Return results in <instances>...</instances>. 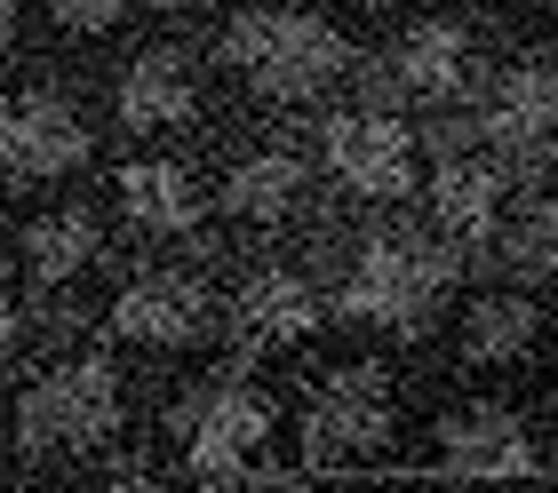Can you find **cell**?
Masks as SVG:
<instances>
[{
    "instance_id": "obj_1",
    "label": "cell",
    "mask_w": 558,
    "mask_h": 493,
    "mask_svg": "<svg viewBox=\"0 0 558 493\" xmlns=\"http://www.w3.org/2000/svg\"><path fill=\"white\" fill-rule=\"evenodd\" d=\"M463 287V239L408 215H384V223H360L343 239V263H336V310L384 326V334H430L439 303Z\"/></svg>"
},
{
    "instance_id": "obj_2",
    "label": "cell",
    "mask_w": 558,
    "mask_h": 493,
    "mask_svg": "<svg viewBox=\"0 0 558 493\" xmlns=\"http://www.w3.org/2000/svg\"><path fill=\"white\" fill-rule=\"evenodd\" d=\"M216 57L232 64V81H247L256 103H319L336 96L343 81H360V48L343 40L336 16L303 9V0H264V9H240L216 33Z\"/></svg>"
},
{
    "instance_id": "obj_3",
    "label": "cell",
    "mask_w": 558,
    "mask_h": 493,
    "mask_svg": "<svg viewBox=\"0 0 558 493\" xmlns=\"http://www.w3.org/2000/svg\"><path fill=\"white\" fill-rule=\"evenodd\" d=\"M120 367L112 350H64V358H40L33 374L16 382V454L24 461H48V454H88L120 430Z\"/></svg>"
},
{
    "instance_id": "obj_4",
    "label": "cell",
    "mask_w": 558,
    "mask_h": 493,
    "mask_svg": "<svg viewBox=\"0 0 558 493\" xmlns=\"http://www.w3.org/2000/svg\"><path fill=\"white\" fill-rule=\"evenodd\" d=\"M487 81L495 72H487V57H478V40L463 24L423 16L384 48V57H367L351 88H360V103H384V112L423 120V112H447V103H478Z\"/></svg>"
},
{
    "instance_id": "obj_5",
    "label": "cell",
    "mask_w": 558,
    "mask_h": 493,
    "mask_svg": "<svg viewBox=\"0 0 558 493\" xmlns=\"http://www.w3.org/2000/svg\"><path fill=\"white\" fill-rule=\"evenodd\" d=\"M319 168L336 175L351 199H415L423 192V136L408 112H384V103H343V112L319 120Z\"/></svg>"
},
{
    "instance_id": "obj_6",
    "label": "cell",
    "mask_w": 558,
    "mask_h": 493,
    "mask_svg": "<svg viewBox=\"0 0 558 493\" xmlns=\"http://www.w3.org/2000/svg\"><path fill=\"white\" fill-rule=\"evenodd\" d=\"M399 430V391L384 367H327L303 398V461L312 470H367Z\"/></svg>"
},
{
    "instance_id": "obj_7",
    "label": "cell",
    "mask_w": 558,
    "mask_h": 493,
    "mask_svg": "<svg viewBox=\"0 0 558 493\" xmlns=\"http://www.w3.org/2000/svg\"><path fill=\"white\" fill-rule=\"evenodd\" d=\"M168 437L184 446L192 478L240 485V470L264 454V437H271V398H264L247 374L199 382V391H184V398L168 406Z\"/></svg>"
},
{
    "instance_id": "obj_8",
    "label": "cell",
    "mask_w": 558,
    "mask_h": 493,
    "mask_svg": "<svg viewBox=\"0 0 558 493\" xmlns=\"http://www.w3.org/2000/svg\"><path fill=\"white\" fill-rule=\"evenodd\" d=\"M415 478H447V485H495V478H550V461L535 446V430L519 422L511 406L495 398H471V406H447L430 422V454Z\"/></svg>"
},
{
    "instance_id": "obj_9",
    "label": "cell",
    "mask_w": 558,
    "mask_h": 493,
    "mask_svg": "<svg viewBox=\"0 0 558 493\" xmlns=\"http://www.w3.org/2000/svg\"><path fill=\"white\" fill-rule=\"evenodd\" d=\"M96 160V127L64 88H16L9 120H0V168H9V192L33 184H64Z\"/></svg>"
},
{
    "instance_id": "obj_10",
    "label": "cell",
    "mask_w": 558,
    "mask_h": 493,
    "mask_svg": "<svg viewBox=\"0 0 558 493\" xmlns=\"http://www.w3.org/2000/svg\"><path fill=\"white\" fill-rule=\"evenodd\" d=\"M223 326V295L199 271H144L105 303V334L136 350H192Z\"/></svg>"
},
{
    "instance_id": "obj_11",
    "label": "cell",
    "mask_w": 558,
    "mask_h": 493,
    "mask_svg": "<svg viewBox=\"0 0 558 493\" xmlns=\"http://www.w3.org/2000/svg\"><path fill=\"white\" fill-rule=\"evenodd\" d=\"M112 120L129 136H175L199 120V57L184 40H144L112 81Z\"/></svg>"
},
{
    "instance_id": "obj_12",
    "label": "cell",
    "mask_w": 558,
    "mask_h": 493,
    "mask_svg": "<svg viewBox=\"0 0 558 493\" xmlns=\"http://www.w3.org/2000/svg\"><path fill=\"white\" fill-rule=\"evenodd\" d=\"M423 199H430V215H439L447 239H463V247H495L502 239V223H511V168H502V151H471V160H430L423 175Z\"/></svg>"
},
{
    "instance_id": "obj_13",
    "label": "cell",
    "mask_w": 558,
    "mask_h": 493,
    "mask_svg": "<svg viewBox=\"0 0 558 493\" xmlns=\"http://www.w3.org/2000/svg\"><path fill=\"white\" fill-rule=\"evenodd\" d=\"M96 255H105V215H96L88 199L48 207V215H33L16 231V295H33V303L64 295Z\"/></svg>"
},
{
    "instance_id": "obj_14",
    "label": "cell",
    "mask_w": 558,
    "mask_h": 493,
    "mask_svg": "<svg viewBox=\"0 0 558 493\" xmlns=\"http://www.w3.org/2000/svg\"><path fill=\"white\" fill-rule=\"evenodd\" d=\"M232 319L256 343H303L327 319V287L303 263H247L240 295H232Z\"/></svg>"
},
{
    "instance_id": "obj_15",
    "label": "cell",
    "mask_w": 558,
    "mask_h": 493,
    "mask_svg": "<svg viewBox=\"0 0 558 493\" xmlns=\"http://www.w3.org/2000/svg\"><path fill=\"white\" fill-rule=\"evenodd\" d=\"M112 184H120V215H129L144 239H184V231H199V215H208V184H199V168H184V160H129Z\"/></svg>"
},
{
    "instance_id": "obj_16",
    "label": "cell",
    "mask_w": 558,
    "mask_h": 493,
    "mask_svg": "<svg viewBox=\"0 0 558 493\" xmlns=\"http://www.w3.org/2000/svg\"><path fill=\"white\" fill-rule=\"evenodd\" d=\"M216 199H223V215L247 223V231H288L303 207H312V168H303L295 151H247V160H232Z\"/></svg>"
},
{
    "instance_id": "obj_17",
    "label": "cell",
    "mask_w": 558,
    "mask_h": 493,
    "mask_svg": "<svg viewBox=\"0 0 558 493\" xmlns=\"http://www.w3.org/2000/svg\"><path fill=\"white\" fill-rule=\"evenodd\" d=\"M543 343V303L526 287H478L463 303V358L471 367H519Z\"/></svg>"
},
{
    "instance_id": "obj_18",
    "label": "cell",
    "mask_w": 558,
    "mask_h": 493,
    "mask_svg": "<svg viewBox=\"0 0 558 493\" xmlns=\"http://www.w3.org/2000/svg\"><path fill=\"white\" fill-rule=\"evenodd\" d=\"M487 120H495V144H519V136H543L558 127V57H519L487 81Z\"/></svg>"
},
{
    "instance_id": "obj_19",
    "label": "cell",
    "mask_w": 558,
    "mask_h": 493,
    "mask_svg": "<svg viewBox=\"0 0 558 493\" xmlns=\"http://www.w3.org/2000/svg\"><path fill=\"white\" fill-rule=\"evenodd\" d=\"M495 255L519 279H535V287H558V192H526L511 207V223H502Z\"/></svg>"
},
{
    "instance_id": "obj_20",
    "label": "cell",
    "mask_w": 558,
    "mask_h": 493,
    "mask_svg": "<svg viewBox=\"0 0 558 493\" xmlns=\"http://www.w3.org/2000/svg\"><path fill=\"white\" fill-rule=\"evenodd\" d=\"M48 33H64V40H105L120 33V16H129V0H33Z\"/></svg>"
},
{
    "instance_id": "obj_21",
    "label": "cell",
    "mask_w": 558,
    "mask_h": 493,
    "mask_svg": "<svg viewBox=\"0 0 558 493\" xmlns=\"http://www.w3.org/2000/svg\"><path fill=\"white\" fill-rule=\"evenodd\" d=\"M502 168H511L519 192H558V127H543V136H519V144H495Z\"/></svg>"
},
{
    "instance_id": "obj_22",
    "label": "cell",
    "mask_w": 558,
    "mask_h": 493,
    "mask_svg": "<svg viewBox=\"0 0 558 493\" xmlns=\"http://www.w3.org/2000/svg\"><path fill=\"white\" fill-rule=\"evenodd\" d=\"M105 493H175V485H160V478H144V470H129V478H112Z\"/></svg>"
},
{
    "instance_id": "obj_23",
    "label": "cell",
    "mask_w": 558,
    "mask_h": 493,
    "mask_svg": "<svg viewBox=\"0 0 558 493\" xmlns=\"http://www.w3.org/2000/svg\"><path fill=\"white\" fill-rule=\"evenodd\" d=\"M240 493H312V485H303V478H247Z\"/></svg>"
},
{
    "instance_id": "obj_24",
    "label": "cell",
    "mask_w": 558,
    "mask_h": 493,
    "mask_svg": "<svg viewBox=\"0 0 558 493\" xmlns=\"http://www.w3.org/2000/svg\"><path fill=\"white\" fill-rule=\"evenodd\" d=\"M351 9H375V16H384V9H415V0H351Z\"/></svg>"
},
{
    "instance_id": "obj_25",
    "label": "cell",
    "mask_w": 558,
    "mask_h": 493,
    "mask_svg": "<svg viewBox=\"0 0 558 493\" xmlns=\"http://www.w3.org/2000/svg\"><path fill=\"white\" fill-rule=\"evenodd\" d=\"M160 9H175V16H184V9H216V0H160Z\"/></svg>"
},
{
    "instance_id": "obj_26",
    "label": "cell",
    "mask_w": 558,
    "mask_h": 493,
    "mask_svg": "<svg viewBox=\"0 0 558 493\" xmlns=\"http://www.w3.org/2000/svg\"><path fill=\"white\" fill-rule=\"evenodd\" d=\"M478 9H502V0H478Z\"/></svg>"
},
{
    "instance_id": "obj_27",
    "label": "cell",
    "mask_w": 558,
    "mask_h": 493,
    "mask_svg": "<svg viewBox=\"0 0 558 493\" xmlns=\"http://www.w3.org/2000/svg\"><path fill=\"white\" fill-rule=\"evenodd\" d=\"M16 493H33V485H16Z\"/></svg>"
},
{
    "instance_id": "obj_28",
    "label": "cell",
    "mask_w": 558,
    "mask_h": 493,
    "mask_svg": "<svg viewBox=\"0 0 558 493\" xmlns=\"http://www.w3.org/2000/svg\"><path fill=\"white\" fill-rule=\"evenodd\" d=\"M550 478H558V461H550Z\"/></svg>"
}]
</instances>
